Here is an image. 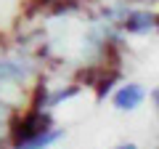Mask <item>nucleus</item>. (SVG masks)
Wrapping results in <instances>:
<instances>
[{"instance_id": "1", "label": "nucleus", "mask_w": 159, "mask_h": 149, "mask_svg": "<svg viewBox=\"0 0 159 149\" xmlns=\"http://www.w3.org/2000/svg\"><path fill=\"white\" fill-rule=\"evenodd\" d=\"M143 101V88L141 85H125V88H119L117 96H114V104H117V109H135L138 104Z\"/></svg>"}, {"instance_id": "2", "label": "nucleus", "mask_w": 159, "mask_h": 149, "mask_svg": "<svg viewBox=\"0 0 159 149\" xmlns=\"http://www.w3.org/2000/svg\"><path fill=\"white\" fill-rule=\"evenodd\" d=\"M151 24H154V19L146 16V13H141V16H133V19H130V29H135V32H143V29L151 27Z\"/></svg>"}, {"instance_id": "3", "label": "nucleus", "mask_w": 159, "mask_h": 149, "mask_svg": "<svg viewBox=\"0 0 159 149\" xmlns=\"http://www.w3.org/2000/svg\"><path fill=\"white\" fill-rule=\"evenodd\" d=\"M117 149H138V147H135V144H119Z\"/></svg>"}]
</instances>
